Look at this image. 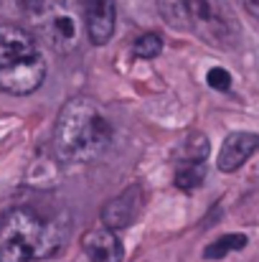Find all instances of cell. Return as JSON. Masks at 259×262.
Returning <instances> with one entry per match:
<instances>
[{
  "mask_svg": "<svg viewBox=\"0 0 259 262\" xmlns=\"http://www.w3.org/2000/svg\"><path fill=\"white\" fill-rule=\"evenodd\" d=\"M109 143L112 125L91 97L77 94L64 102L54 127V153L61 163H91L109 148Z\"/></svg>",
  "mask_w": 259,
  "mask_h": 262,
  "instance_id": "1",
  "label": "cell"
},
{
  "mask_svg": "<svg viewBox=\"0 0 259 262\" xmlns=\"http://www.w3.org/2000/svg\"><path fill=\"white\" fill-rule=\"evenodd\" d=\"M69 237V219L41 216L31 206L8 209L0 216V262H43Z\"/></svg>",
  "mask_w": 259,
  "mask_h": 262,
  "instance_id": "2",
  "label": "cell"
},
{
  "mask_svg": "<svg viewBox=\"0 0 259 262\" xmlns=\"http://www.w3.org/2000/svg\"><path fill=\"white\" fill-rule=\"evenodd\" d=\"M175 31L191 33L211 49L231 51L242 41V26L229 0H158Z\"/></svg>",
  "mask_w": 259,
  "mask_h": 262,
  "instance_id": "3",
  "label": "cell"
},
{
  "mask_svg": "<svg viewBox=\"0 0 259 262\" xmlns=\"http://www.w3.org/2000/svg\"><path fill=\"white\" fill-rule=\"evenodd\" d=\"M20 10L38 26L54 51L69 54L77 49L82 28V10L77 8V0H20Z\"/></svg>",
  "mask_w": 259,
  "mask_h": 262,
  "instance_id": "4",
  "label": "cell"
},
{
  "mask_svg": "<svg viewBox=\"0 0 259 262\" xmlns=\"http://www.w3.org/2000/svg\"><path fill=\"white\" fill-rule=\"evenodd\" d=\"M46 79V59L43 54H36L26 61L0 67V89L13 97H26L33 94Z\"/></svg>",
  "mask_w": 259,
  "mask_h": 262,
  "instance_id": "5",
  "label": "cell"
},
{
  "mask_svg": "<svg viewBox=\"0 0 259 262\" xmlns=\"http://www.w3.org/2000/svg\"><path fill=\"white\" fill-rule=\"evenodd\" d=\"M140 206H143V186H130L127 191H122L120 196H114L112 201H107L102 206V227L112 229V232H120V229H127L137 214H140Z\"/></svg>",
  "mask_w": 259,
  "mask_h": 262,
  "instance_id": "6",
  "label": "cell"
},
{
  "mask_svg": "<svg viewBox=\"0 0 259 262\" xmlns=\"http://www.w3.org/2000/svg\"><path fill=\"white\" fill-rule=\"evenodd\" d=\"M86 36L94 46H104L114 33L117 5L114 0H82Z\"/></svg>",
  "mask_w": 259,
  "mask_h": 262,
  "instance_id": "7",
  "label": "cell"
},
{
  "mask_svg": "<svg viewBox=\"0 0 259 262\" xmlns=\"http://www.w3.org/2000/svg\"><path fill=\"white\" fill-rule=\"evenodd\" d=\"M36 54H41V49H38L36 38L28 33V28L15 26V23L0 26V67L26 61Z\"/></svg>",
  "mask_w": 259,
  "mask_h": 262,
  "instance_id": "8",
  "label": "cell"
},
{
  "mask_svg": "<svg viewBox=\"0 0 259 262\" xmlns=\"http://www.w3.org/2000/svg\"><path fill=\"white\" fill-rule=\"evenodd\" d=\"M257 150H259V135H254V133H231V135L224 138V145L219 150L216 166H219L221 173H234Z\"/></svg>",
  "mask_w": 259,
  "mask_h": 262,
  "instance_id": "9",
  "label": "cell"
},
{
  "mask_svg": "<svg viewBox=\"0 0 259 262\" xmlns=\"http://www.w3.org/2000/svg\"><path fill=\"white\" fill-rule=\"evenodd\" d=\"M82 247L91 262H122V257H125L122 239L117 237V232H112L107 227L89 229L82 239Z\"/></svg>",
  "mask_w": 259,
  "mask_h": 262,
  "instance_id": "10",
  "label": "cell"
},
{
  "mask_svg": "<svg viewBox=\"0 0 259 262\" xmlns=\"http://www.w3.org/2000/svg\"><path fill=\"white\" fill-rule=\"evenodd\" d=\"M247 247V237L244 234H224L219 237L216 242H211L206 250H203V260H221L231 252H239Z\"/></svg>",
  "mask_w": 259,
  "mask_h": 262,
  "instance_id": "11",
  "label": "cell"
},
{
  "mask_svg": "<svg viewBox=\"0 0 259 262\" xmlns=\"http://www.w3.org/2000/svg\"><path fill=\"white\" fill-rule=\"evenodd\" d=\"M206 181V163H180L175 168V186L180 191H196Z\"/></svg>",
  "mask_w": 259,
  "mask_h": 262,
  "instance_id": "12",
  "label": "cell"
},
{
  "mask_svg": "<svg viewBox=\"0 0 259 262\" xmlns=\"http://www.w3.org/2000/svg\"><path fill=\"white\" fill-rule=\"evenodd\" d=\"M180 156H183V163H206V156H208V138L196 133L185 140V145L180 148Z\"/></svg>",
  "mask_w": 259,
  "mask_h": 262,
  "instance_id": "13",
  "label": "cell"
},
{
  "mask_svg": "<svg viewBox=\"0 0 259 262\" xmlns=\"http://www.w3.org/2000/svg\"><path fill=\"white\" fill-rule=\"evenodd\" d=\"M163 38L158 36V33H143L137 41H135V46H132V51H135V56L137 59H155V56H160L163 54Z\"/></svg>",
  "mask_w": 259,
  "mask_h": 262,
  "instance_id": "14",
  "label": "cell"
},
{
  "mask_svg": "<svg viewBox=\"0 0 259 262\" xmlns=\"http://www.w3.org/2000/svg\"><path fill=\"white\" fill-rule=\"evenodd\" d=\"M206 82H208V87L216 89V92H229V87H231V74L226 69H221V67H214L206 74Z\"/></svg>",
  "mask_w": 259,
  "mask_h": 262,
  "instance_id": "15",
  "label": "cell"
},
{
  "mask_svg": "<svg viewBox=\"0 0 259 262\" xmlns=\"http://www.w3.org/2000/svg\"><path fill=\"white\" fill-rule=\"evenodd\" d=\"M242 3H244V8H247L252 15H257L259 18V0H242Z\"/></svg>",
  "mask_w": 259,
  "mask_h": 262,
  "instance_id": "16",
  "label": "cell"
}]
</instances>
